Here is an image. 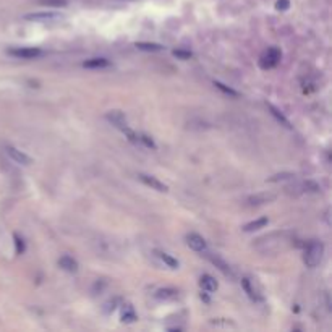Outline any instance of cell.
<instances>
[{
    "label": "cell",
    "mask_w": 332,
    "mask_h": 332,
    "mask_svg": "<svg viewBox=\"0 0 332 332\" xmlns=\"http://www.w3.org/2000/svg\"><path fill=\"white\" fill-rule=\"evenodd\" d=\"M324 255V245L318 240H311V242L306 245L305 248V255H303V261L308 267H316L323 260Z\"/></svg>",
    "instance_id": "6da1fadb"
},
{
    "label": "cell",
    "mask_w": 332,
    "mask_h": 332,
    "mask_svg": "<svg viewBox=\"0 0 332 332\" xmlns=\"http://www.w3.org/2000/svg\"><path fill=\"white\" fill-rule=\"evenodd\" d=\"M282 52L277 47H269L267 51H264L263 55L260 57V66L263 70H270L274 66H277L280 64Z\"/></svg>",
    "instance_id": "7a4b0ae2"
},
{
    "label": "cell",
    "mask_w": 332,
    "mask_h": 332,
    "mask_svg": "<svg viewBox=\"0 0 332 332\" xmlns=\"http://www.w3.org/2000/svg\"><path fill=\"white\" fill-rule=\"evenodd\" d=\"M44 54L39 47H15V49H8V55L16 59H23V60H33L38 59Z\"/></svg>",
    "instance_id": "3957f363"
},
{
    "label": "cell",
    "mask_w": 332,
    "mask_h": 332,
    "mask_svg": "<svg viewBox=\"0 0 332 332\" xmlns=\"http://www.w3.org/2000/svg\"><path fill=\"white\" fill-rule=\"evenodd\" d=\"M106 119L112 124L114 127H117L119 130H127L128 128V122H127V117L124 112H120V110H109L106 114Z\"/></svg>",
    "instance_id": "277c9868"
},
{
    "label": "cell",
    "mask_w": 332,
    "mask_h": 332,
    "mask_svg": "<svg viewBox=\"0 0 332 332\" xmlns=\"http://www.w3.org/2000/svg\"><path fill=\"white\" fill-rule=\"evenodd\" d=\"M5 152L8 154V157L11 159V161H15L16 164H21V165H31L33 159L29 157L28 154H24L23 151L16 149V147L13 146H7L5 147Z\"/></svg>",
    "instance_id": "5b68a950"
},
{
    "label": "cell",
    "mask_w": 332,
    "mask_h": 332,
    "mask_svg": "<svg viewBox=\"0 0 332 332\" xmlns=\"http://www.w3.org/2000/svg\"><path fill=\"white\" fill-rule=\"evenodd\" d=\"M62 15L60 13H55V11H38V13H28L24 15V20L28 21H54V20H60Z\"/></svg>",
    "instance_id": "8992f818"
},
{
    "label": "cell",
    "mask_w": 332,
    "mask_h": 332,
    "mask_svg": "<svg viewBox=\"0 0 332 332\" xmlns=\"http://www.w3.org/2000/svg\"><path fill=\"white\" fill-rule=\"evenodd\" d=\"M138 178L141 182L144 183L146 187H149V188H152V190H156V192H161V193H165L167 192V185L165 183H162L161 180H157L156 177H152V175H146V174H139L138 175Z\"/></svg>",
    "instance_id": "52a82bcc"
},
{
    "label": "cell",
    "mask_w": 332,
    "mask_h": 332,
    "mask_svg": "<svg viewBox=\"0 0 332 332\" xmlns=\"http://www.w3.org/2000/svg\"><path fill=\"white\" fill-rule=\"evenodd\" d=\"M242 287H243V290L247 292L250 300H253L255 303H263V301H264V297L253 287V282H251L248 277H243L242 279Z\"/></svg>",
    "instance_id": "ba28073f"
},
{
    "label": "cell",
    "mask_w": 332,
    "mask_h": 332,
    "mask_svg": "<svg viewBox=\"0 0 332 332\" xmlns=\"http://www.w3.org/2000/svg\"><path fill=\"white\" fill-rule=\"evenodd\" d=\"M187 243L188 247L198 251V253H202V251H206V242L204 238H202L201 235H198V233H188L187 235Z\"/></svg>",
    "instance_id": "9c48e42d"
},
{
    "label": "cell",
    "mask_w": 332,
    "mask_h": 332,
    "mask_svg": "<svg viewBox=\"0 0 332 332\" xmlns=\"http://www.w3.org/2000/svg\"><path fill=\"white\" fill-rule=\"evenodd\" d=\"M199 287H201L204 292H216V290H217V287H219V284L216 282V279L212 277V275L204 274V275H201V279H199Z\"/></svg>",
    "instance_id": "30bf717a"
},
{
    "label": "cell",
    "mask_w": 332,
    "mask_h": 332,
    "mask_svg": "<svg viewBox=\"0 0 332 332\" xmlns=\"http://www.w3.org/2000/svg\"><path fill=\"white\" fill-rule=\"evenodd\" d=\"M206 256H207V260L211 261V263H212L214 266H216V267H217L219 270H222V272H224L225 275L232 274V270H230V266H229V264H227V263H225V261L222 260V258H220V256H217V255L214 256V255H211V253H207Z\"/></svg>",
    "instance_id": "8fae6325"
},
{
    "label": "cell",
    "mask_w": 332,
    "mask_h": 332,
    "mask_svg": "<svg viewBox=\"0 0 332 332\" xmlns=\"http://www.w3.org/2000/svg\"><path fill=\"white\" fill-rule=\"evenodd\" d=\"M110 65V62L107 59H102V57H97V59H89L86 60L83 64L84 68H91V70H97V68H107Z\"/></svg>",
    "instance_id": "7c38bea8"
},
{
    "label": "cell",
    "mask_w": 332,
    "mask_h": 332,
    "mask_svg": "<svg viewBox=\"0 0 332 332\" xmlns=\"http://www.w3.org/2000/svg\"><path fill=\"white\" fill-rule=\"evenodd\" d=\"M59 266L62 267L66 272H76L78 270V263L76 260H73L71 256H62L59 260Z\"/></svg>",
    "instance_id": "4fadbf2b"
},
{
    "label": "cell",
    "mask_w": 332,
    "mask_h": 332,
    "mask_svg": "<svg viewBox=\"0 0 332 332\" xmlns=\"http://www.w3.org/2000/svg\"><path fill=\"white\" fill-rule=\"evenodd\" d=\"M120 319H122V323H127V324H132V323L136 321L138 316H136V313H134V308L132 305H124Z\"/></svg>",
    "instance_id": "5bb4252c"
},
{
    "label": "cell",
    "mask_w": 332,
    "mask_h": 332,
    "mask_svg": "<svg viewBox=\"0 0 332 332\" xmlns=\"http://www.w3.org/2000/svg\"><path fill=\"white\" fill-rule=\"evenodd\" d=\"M267 109L270 110V115H272L274 119L277 120L280 125H284L285 128H292V125H290V122H288V119H287V117H285L284 114L280 112V110H279L277 107H274L272 104H267Z\"/></svg>",
    "instance_id": "9a60e30c"
},
{
    "label": "cell",
    "mask_w": 332,
    "mask_h": 332,
    "mask_svg": "<svg viewBox=\"0 0 332 332\" xmlns=\"http://www.w3.org/2000/svg\"><path fill=\"white\" fill-rule=\"evenodd\" d=\"M178 297V290H175V288H159V290L156 292V298L159 300H175Z\"/></svg>",
    "instance_id": "2e32d148"
},
{
    "label": "cell",
    "mask_w": 332,
    "mask_h": 332,
    "mask_svg": "<svg viewBox=\"0 0 332 332\" xmlns=\"http://www.w3.org/2000/svg\"><path fill=\"white\" fill-rule=\"evenodd\" d=\"M156 255L159 260H161L164 264H167V266L172 269H178V266H180V263H178L175 258H172L169 253H165V251H156Z\"/></svg>",
    "instance_id": "e0dca14e"
},
{
    "label": "cell",
    "mask_w": 332,
    "mask_h": 332,
    "mask_svg": "<svg viewBox=\"0 0 332 332\" xmlns=\"http://www.w3.org/2000/svg\"><path fill=\"white\" fill-rule=\"evenodd\" d=\"M267 217H261V219H256V220H253V222H250V224H247L243 227V230L245 232H255V230H260V229H263V227H266L267 225Z\"/></svg>",
    "instance_id": "ac0fdd59"
},
{
    "label": "cell",
    "mask_w": 332,
    "mask_h": 332,
    "mask_svg": "<svg viewBox=\"0 0 332 332\" xmlns=\"http://www.w3.org/2000/svg\"><path fill=\"white\" fill-rule=\"evenodd\" d=\"M136 46L139 51H146V52H159L162 51L161 44H154V42H136Z\"/></svg>",
    "instance_id": "d6986e66"
},
{
    "label": "cell",
    "mask_w": 332,
    "mask_h": 332,
    "mask_svg": "<svg viewBox=\"0 0 332 332\" xmlns=\"http://www.w3.org/2000/svg\"><path fill=\"white\" fill-rule=\"evenodd\" d=\"M274 198H275L274 195H256V196H251L248 201L250 204H264V202L267 201H272Z\"/></svg>",
    "instance_id": "ffe728a7"
},
{
    "label": "cell",
    "mask_w": 332,
    "mask_h": 332,
    "mask_svg": "<svg viewBox=\"0 0 332 332\" xmlns=\"http://www.w3.org/2000/svg\"><path fill=\"white\" fill-rule=\"evenodd\" d=\"M38 2L42 7H52V8H60L66 5V0H38Z\"/></svg>",
    "instance_id": "44dd1931"
},
{
    "label": "cell",
    "mask_w": 332,
    "mask_h": 332,
    "mask_svg": "<svg viewBox=\"0 0 332 332\" xmlns=\"http://www.w3.org/2000/svg\"><path fill=\"white\" fill-rule=\"evenodd\" d=\"M13 240H15V248H16V255H23L24 250H26V243H24V240L18 235V233H15L13 235Z\"/></svg>",
    "instance_id": "7402d4cb"
},
{
    "label": "cell",
    "mask_w": 332,
    "mask_h": 332,
    "mask_svg": "<svg viewBox=\"0 0 332 332\" xmlns=\"http://www.w3.org/2000/svg\"><path fill=\"white\" fill-rule=\"evenodd\" d=\"M214 86H216L217 89L222 91V93H225V94H229V96H232V97H238V93H237V91H233L232 88H229V86L222 84L220 81H214Z\"/></svg>",
    "instance_id": "603a6c76"
},
{
    "label": "cell",
    "mask_w": 332,
    "mask_h": 332,
    "mask_svg": "<svg viewBox=\"0 0 332 332\" xmlns=\"http://www.w3.org/2000/svg\"><path fill=\"white\" fill-rule=\"evenodd\" d=\"M138 139H139V143L144 144L146 147H151V149H156L157 147L154 141H152V138L147 136V134H138Z\"/></svg>",
    "instance_id": "cb8c5ba5"
},
{
    "label": "cell",
    "mask_w": 332,
    "mask_h": 332,
    "mask_svg": "<svg viewBox=\"0 0 332 332\" xmlns=\"http://www.w3.org/2000/svg\"><path fill=\"white\" fill-rule=\"evenodd\" d=\"M172 54L180 60H188V59H192V55H193L190 51H183V49H177V51H174Z\"/></svg>",
    "instance_id": "d4e9b609"
},
{
    "label": "cell",
    "mask_w": 332,
    "mask_h": 332,
    "mask_svg": "<svg viewBox=\"0 0 332 332\" xmlns=\"http://www.w3.org/2000/svg\"><path fill=\"white\" fill-rule=\"evenodd\" d=\"M275 8L285 11L290 8V2H288V0H277V2H275Z\"/></svg>",
    "instance_id": "484cf974"
},
{
    "label": "cell",
    "mask_w": 332,
    "mask_h": 332,
    "mask_svg": "<svg viewBox=\"0 0 332 332\" xmlns=\"http://www.w3.org/2000/svg\"><path fill=\"white\" fill-rule=\"evenodd\" d=\"M293 175L292 174H282V175H275L274 178H270V182H275V180H285V178H292Z\"/></svg>",
    "instance_id": "4316f807"
},
{
    "label": "cell",
    "mask_w": 332,
    "mask_h": 332,
    "mask_svg": "<svg viewBox=\"0 0 332 332\" xmlns=\"http://www.w3.org/2000/svg\"><path fill=\"white\" fill-rule=\"evenodd\" d=\"M211 323H212V324H220V321H211ZM224 324H232V323H230V321H225Z\"/></svg>",
    "instance_id": "83f0119b"
}]
</instances>
